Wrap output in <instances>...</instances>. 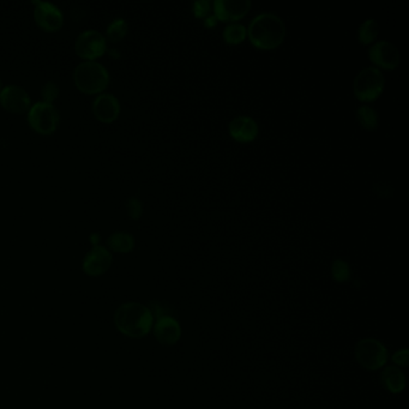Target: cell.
Returning a JSON list of instances; mask_svg holds the SVG:
<instances>
[{"mask_svg":"<svg viewBox=\"0 0 409 409\" xmlns=\"http://www.w3.org/2000/svg\"><path fill=\"white\" fill-rule=\"evenodd\" d=\"M286 25L281 17L272 12H263L251 21L248 29L250 41L259 49H275L286 38Z\"/></svg>","mask_w":409,"mask_h":409,"instance_id":"obj_1","label":"cell"},{"mask_svg":"<svg viewBox=\"0 0 409 409\" xmlns=\"http://www.w3.org/2000/svg\"><path fill=\"white\" fill-rule=\"evenodd\" d=\"M114 324L124 335L141 339L150 332L154 316L146 305L140 302H127L116 311Z\"/></svg>","mask_w":409,"mask_h":409,"instance_id":"obj_2","label":"cell"},{"mask_svg":"<svg viewBox=\"0 0 409 409\" xmlns=\"http://www.w3.org/2000/svg\"><path fill=\"white\" fill-rule=\"evenodd\" d=\"M73 79L77 88L83 93L96 94L107 87L109 72L103 64L96 60H84L75 68Z\"/></svg>","mask_w":409,"mask_h":409,"instance_id":"obj_3","label":"cell"},{"mask_svg":"<svg viewBox=\"0 0 409 409\" xmlns=\"http://www.w3.org/2000/svg\"><path fill=\"white\" fill-rule=\"evenodd\" d=\"M385 79L380 68L375 66L364 68L356 75L353 89L356 98L371 103L380 98L384 90Z\"/></svg>","mask_w":409,"mask_h":409,"instance_id":"obj_4","label":"cell"},{"mask_svg":"<svg viewBox=\"0 0 409 409\" xmlns=\"http://www.w3.org/2000/svg\"><path fill=\"white\" fill-rule=\"evenodd\" d=\"M356 359L365 370H380L386 364L389 354L386 347L375 339H362L356 343Z\"/></svg>","mask_w":409,"mask_h":409,"instance_id":"obj_5","label":"cell"},{"mask_svg":"<svg viewBox=\"0 0 409 409\" xmlns=\"http://www.w3.org/2000/svg\"><path fill=\"white\" fill-rule=\"evenodd\" d=\"M59 112L53 103L39 101L31 105L28 111V122L35 131L41 135H51L59 124Z\"/></svg>","mask_w":409,"mask_h":409,"instance_id":"obj_6","label":"cell"},{"mask_svg":"<svg viewBox=\"0 0 409 409\" xmlns=\"http://www.w3.org/2000/svg\"><path fill=\"white\" fill-rule=\"evenodd\" d=\"M107 49V41L98 30H84L78 35L75 49L76 53L85 60H94L100 55H103Z\"/></svg>","mask_w":409,"mask_h":409,"instance_id":"obj_7","label":"cell"},{"mask_svg":"<svg viewBox=\"0 0 409 409\" xmlns=\"http://www.w3.org/2000/svg\"><path fill=\"white\" fill-rule=\"evenodd\" d=\"M34 4L35 20L42 29L47 31L60 29L63 25L64 15L59 6L44 0H34Z\"/></svg>","mask_w":409,"mask_h":409,"instance_id":"obj_8","label":"cell"},{"mask_svg":"<svg viewBox=\"0 0 409 409\" xmlns=\"http://www.w3.org/2000/svg\"><path fill=\"white\" fill-rule=\"evenodd\" d=\"M369 57L372 63L386 70H394L401 62L399 49L389 41H378L371 46Z\"/></svg>","mask_w":409,"mask_h":409,"instance_id":"obj_9","label":"cell"},{"mask_svg":"<svg viewBox=\"0 0 409 409\" xmlns=\"http://www.w3.org/2000/svg\"><path fill=\"white\" fill-rule=\"evenodd\" d=\"M0 105L9 112H25L30 108L29 95L23 87L9 84L0 89Z\"/></svg>","mask_w":409,"mask_h":409,"instance_id":"obj_10","label":"cell"},{"mask_svg":"<svg viewBox=\"0 0 409 409\" xmlns=\"http://www.w3.org/2000/svg\"><path fill=\"white\" fill-rule=\"evenodd\" d=\"M251 9L250 0H215L214 16L222 22L241 20Z\"/></svg>","mask_w":409,"mask_h":409,"instance_id":"obj_11","label":"cell"},{"mask_svg":"<svg viewBox=\"0 0 409 409\" xmlns=\"http://www.w3.org/2000/svg\"><path fill=\"white\" fill-rule=\"evenodd\" d=\"M112 264V254L103 245H94L93 249L85 254L83 261L84 273L90 276H98L106 273Z\"/></svg>","mask_w":409,"mask_h":409,"instance_id":"obj_12","label":"cell"},{"mask_svg":"<svg viewBox=\"0 0 409 409\" xmlns=\"http://www.w3.org/2000/svg\"><path fill=\"white\" fill-rule=\"evenodd\" d=\"M154 337L165 346H173L181 337V326L174 317L163 316L157 318L154 326Z\"/></svg>","mask_w":409,"mask_h":409,"instance_id":"obj_13","label":"cell"},{"mask_svg":"<svg viewBox=\"0 0 409 409\" xmlns=\"http://www.w3.org/2000/svg\"><path fill=\"white\" fill-rule=\"evenodd\" d=\"M95 117L103 122H112L120 113V103L116 95L103 93L98 95L93 103Z\"/></svg>","mask_w":409,"mask_h":409,"instance_id":"obj_14","label":"cell"},{"mask_svg":"<svg viewBox=\"0 0 409 409\" xmlns=\"http://www.w3.org/2000/svg\"><path fill=\"white\" fill-rule=\"evenodd\" d=\"M259 124L256 122L254 118L248 116L234 118L229 124L230 136L240 143H249L254 141L259 136Z\"/></svg>","mask_w":409,"mask_h":409,"instance_id":"obj_15","label":"cell"},{"mask_svg":"<svg viewBox=\"0 0 409 409\" xmlns=\"http://www.w3.org/2000/svg\"><path fill=\"white\" fill-rule=\"evenodd\" d=\"M380 383L391 394H399L406 388V375L397 366H386L380 373Z\"/></svg>","mask_w":409,"mask_h":409,"instance_id":"obj_16","label":"cell"},{"mask_svg":"<svg viewBox=\"0 0 409 409\" xmlns=\"http://www.w3.org/2000/svg\"><path fill=\"white\" fill-rule=\"evenodd\" d=\"M107 243L109 249L113 250V251L127 254L135 248V238H133L132 234L118 230V232H113L108 237Z\"/></svg>","mask_w":409,"mask_h":409,"instance_id":"obj_17","label":"cell"},{"mask_svg":"<svg viewBox=\"0 0 409 409\" xmlns=\"http://www.w3.org/2000/svg\"><path fill=\"white\" fill-rule=\"evenodd\" d=\"M380 34V25L373 18H367L361 23L358 30V40L362 44H370L373 42Z\"/></svg>","mask_w":409,"mask_h":409,"instance_id":"obj_18","label":"cell"},{"mask_svg":"<svg viewBox=\"0 0 409 409\" xmlns=\"http://www.w3.org/2000/svg\"><path fill=\"white\" fill-rule=\"evenodd\" d=\"M356 119L366 130H375L378 127V114L371 106H360L356 111Z\"/></svg>","mask_w":409,"mask_h":409,"instance_id":"obj_19","label":"cell"},{"mask_svg":"<svg viewBox=\"0 0 409 409\" xmlns=\"http://www.w3.org/2000/svg\"><path fill=\"white\" fill-rule=\"evenodd\" d=\"M248 30L245 25L239 23H230L224 30V40L229 44H238L246 39Z\"/></svg>","mask_w":409,"mask_h":409,"instance_id":"obj_20","label":"cell"},{"mask_svg":"<svg viewBox=\"0 0 409 409\" xmlns=\"http://www.w3.org/2000/svg\"><path fill=\"white\" fill-rule=\"evenodd\" d=\"M107 38L112 41L122 40L127 33V22L122 17H117L107 25Z\"/></svg>","mask_w":409,"mask_h":409,"instance_id":"obj_21","label":"cell"},{"mask_svg":"<svg viewBox=\"0 0 409 409\" xmlns=\"http://www.w3.org/2000/svg\"><path fill=\"white\" fill-rule=\"evenodd\" d=\"M332 276L337 282H347L351 278V267L343 259H335L332 265Z\"/></svg>","mask_w":409,"mask_h":409,"instance_id":"obj_22","label":"cell"},{"mask_svg":"<svg viewBox=\"0 0 409 409\" xmlns=\"http://www.w3.org/2000/svg\"><path fill=\"white\" fill-rule=\"evenodd\" d=\"M59 94L58 84L53 81H49L42 85L41 88V96L46 103H52L54 98H57Z\"/></svg>","mask_w":409,"mask_h":409,"instance_id":"obj_23","label":"cell"},{"mask_svg":"<svg viewBox=\"0 0 409 409\" xmlns=\"http://www.w3.org/2000/svg\"><path fill=\"white\" fill-rule=\"evenodd\" d=\"M127 214L130 215L132 219H140L143 215V204H142L140 198H137L136 196L129 198L127 202Z\"/></svg>","mask_w":409,"mask_h":409,"instance_id":"obj_24","label":"cell"},{"mask_svg":"<svg viewBox=\"0 0 409 409\" xmlns=\"http://www.w3.org/2000/svg\"><path fill=\"white\" fill-rule=\"evenodd\" d=\"M192 10H194V15L197 18H203V17L205 18L210 11L209 0H197L194 3Z\"/></svg>","mask_w":409,"mask_h":409,"instance_id":"obj_25","label":"cell"},{"mask_svg":"<svg viewBox=\"0 0 409 409\" xmlns=\"http://www.w3.org/2000/svg\"><path fill=\"white\" fill-rule=\"evenodd\" d=\"M393 361L397 367H407L408 366V349L404 348L399 351L395 352L393 356Z\"/></svg>","mask_w":409,"mask_h":409,"instance_id":"obj_26","label":"cell"},{"mask_svg":"<svg viewBox=\"0 0 409 409\" xmlns=\"http://www.w3.org/2000/svg\"><path fill=\"white\" fill-rule=\"evenodd\" d=\"M217 18L214 15L207 16L204 18V25L207 28H214L217 25Z\"/></svg>","mask_w":409,"mask_h":409,"instance_id":"obj_27","label":"cell"},{"mask_svg":"<svg viewBox=\"0 0 409 409\" xmlns=\"http://www.w3.org/2000/svg\"><path fill=\"white\" fill-rule=\"evenodd\" d=\"M0 88H1V83H0Z\"/></svg>","mask_w":409,"mask_h":409,"instance_id":"obj_28","label":"cell"}]
</instances>
